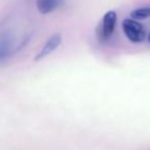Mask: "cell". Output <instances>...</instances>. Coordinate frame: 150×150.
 I'll list each match as a JSON object with an SVG mask.
<instances>
[{
  "instance_id": "3957f363",
  "label": "cell",
  "mask_w": 150,
  "mask_h": 150,
  "mask_svg": "<svg viewBox=\"0 0 150 150\" xmlns=\"http://www.w3.org/2000/svg\"><path fill=\"white\" fill-rule=\"evenodd\" d=\"M61 43H62V35H61L60 33H56V34H54V35H52L46 40V42L41 47V50H39V52L35 56L34 61L38 62V61L43 60L44 58H46V57H48L50 54H52V52L61 45Z\"/></svg>"
},
{
  "instance_id": "277c9868",
  "label": "cell",
  "mask_w": 150,
  "mask_h": 150,
  "mask_svg": "<svg viewBox=\"0 0 150 150\" xmlns=\"http://www.w3.org/2000/svg\"><path fill=\"white\" fill-rule=\"evenodd\" d=\"M65 0H36V7L42 15H48L59 9Z\"/></svg>"
},
{
  "instance_id": "5b68a950",
  "label": "cell",
  "mask_w": 150,
  "mask_h": 150,
  "mask_svg": "<svg viewBox=\"0 0 150 150\" xmlns=\"http://www.w3.org/2000/svg\"><path fill=\"white\" fill-rule=\"evenodd\" d=\"M131 17L134 20H145L150 18V5L134 9L131 13Z\"/></svg>"
},
{
  "instance_id": "6da1fadb",
  "label": "cell",
  "mask_w": 150,
  "mask_h": 150,
  "mask_svg": "<svg viewBox=\"0 0 150 150\" xmlns=\"http://www.w3.org/2000/svg\"><path fill=\"white\" fill-rule=\"evenodd\" d=\"M122 30L127 39L134 43H140L146 37V31L144 27L134 19L123 20Z\"/></svg>"
},
{
  "instance_id": "7a4b0ae2",
  "label": "cell",
  "mask_w": 150,
  "mask_h": 150,
  "mask_svg": "<svg viewBox=\"0 0 150 150\" xmlns=\"http://www.w3.org/2000/svg\"><path fill=\"white\" fill-rule=\"evenodd\" d=\"M117 23V13L114 11H109L103 16L102 22L100 26V35L99 38L102 41L106 42L111 38V36L114 33L115 27Z\"/></svg>"
},
{
  "instance_id": "8992f818",
  "label": "cell",
  "mask_w": 150,
  "mask_h": 150,
  "mask_svg": "<svg viewBox=\"0 0 150 150\" xmlns=\"http://www.w3.org/2000/svg\"><path fill=\"white\" fill-rule=\"evenodd\" d=\"M148 41L150 42V34H149V36H148Z\"/></svg>"
}]
</instances>
